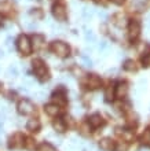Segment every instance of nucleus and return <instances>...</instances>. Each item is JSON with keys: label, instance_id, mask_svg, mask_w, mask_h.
<instances>
[{"label": "nucleus", "instance_id": "f3484780", "mask_svg": "<svg viewBox=\"0 0 150 151\" xmlns=\"http://www.w3.org/2000/svg\"><path fill=\"white\" fill-rule=\"evenodd\" d=\"M52 127H54V129H55L57 132H65L66 131V122H65V119L62 118H57L55 121H54V124H52Z\"/></svg>", "mask_w": 150, "mask_h": 151}, {"label": "nucleus", "instance_id": "f8f14e48", "mask_svg": "<svg viewBox=\"0 0 150 151\" xmlns=\"http://www.w3.org/2000/svg\"><path fill=\"white\" fill-rule=\"evenodd\" d=\"M88 124H90L91 128H99L101 125H103V118H102V115L98 114V113L92 114L90 118H88Z\"/></svg>", "mask_w": 150, "mask_h": 151}, {"label": "nucleus", "instance_id": "0eeeda50", "mask_svg": "<svg viewBox=\"0 0 150 151\" xmlns=\"http://www.w3.org/2000/svg\"><path fill=\"white\" fill-rule=\"evenodd\" d=\"M10 143H8V146H10V148H21L22 146H24V136L21 135V133H14V135L10 137V140H8Z\"/></svg>", "mask_w": 150, "mask_h": 151}, {"label": "nucleus", "instance_id": "2f4dec72", "mask_svg": "<svg viewBox=\"0 0 150 151\" xmlns=\"http://www.w3.org/2000/svg\"><path fill=\"white\" fill-rule=\"evenodd\" d=\"M44 96H46V95H44L43 92H39V93H37V99H39V100H43Z\"/></svg>", "mask_w": 150, "mask_h": 151}, {"label": "nucleus", "instance_id": "7ed1b4c3", "mask_svg": "<svg viewBox=\"0 0 150 151\" xmlns=\"http://www.w3.org/2000/svg\"><path fill=\"white\" fill-rule=\"evenodd\" d=\"M17 48H18V51L22 54V55H29L32 52V41L28 36H25V35H21L17 40Z\"/></svg>", "mask_w": 150, "mask_h": 151}, {"label": "nucleus", "instance_id": "dca6fc26", "mask_svg": "<svg viewBox=\"0 0 150 151\" xmlns=\"http://www.w3.org/2000/svg\"><path fill=\"white\" fill-rule=\"evenodd\" d=\"M113 22H114V25L117 28H122V26L127 25V18H125V15H122L121 12H119V14H116L113 17Z\"/></svg>", "mask_w": 150, "mask_h": 151}, {"label": "nucleus", "instance_id": "bb28decb", "mask_svg": "<svg viewBox=\"0 0 150 151\" xmlns=\"http://www.w3.org/2000/svg\"><path fill=\"white\" fill-rule=\"evenodd\" d=\"M24 146L26 148H29V150H32V148H35V140L33 139H26L24 142Z\"/></svg>", "mask_w": 150, "mask_h": 151}, {"label": "nucleus", "instance_id": "c756f323", "mask_svg": "<svg viewBox=\"0 0 150 151\" xmlns=\"http://www.w3.org/2000/svg\"><path fill=\"white\" fill-rule=\"evenodd\" d=\"M80 129H81V132H83L84 135H88V133H90V124H83V125H81V128H80Z\"/></svg>", "mask_w": 150, "mask_h": 151}, {"label": "nucleus", "instance_id": "4c0bfd02", "mask_svg": "<svg viewBox=\"0 0 150 151\" xmlns=\"http://www.w3.org/2000/svg\"><path fill=\"white\" fill-rule=\"evenodd\" d=\"M0 26H1V15H0Z\"/></svg>", "mask_w": 150, "mask_h": 151}, {"label": "nucleus", "instance_id": "ea45409f", "mask_svg": "<svg viewBox=\"0 0 150 151\" xmlns=\"http://www.w3.org/2000/svg\"><path fill=\"white\" fill-rule=\"evenodd\" d=\"M98 1H101V0H98Z\"/></svg>", "mask_w": 150, "mask_h": 151}, {"label": "nucleus", "instance_id": "c85d7f7f", "mask_svg": "<svg viewBox=\"0 0 150 151\" xmlns=\"http://www.w3.org/2000/svg\"><path fill=\"white\" fill-rule=\"evenodd\" d=\"M109 47H110V45H109L107 41H101V43H99V50H101V51H107Z\"/></svg>", "mask_w": 150, "mask_h": 151}, {"label": "nucleus", "instance_id": "b1692460", "mask_svg": "<svg viewBox=\"0 0 150 151\" xmlns=\"http://www.w3.org/2000/svg\"><path fill=\"white\" fill-rule=\"evenodd\" d=\"M39 151H55V148L50 143H41L39 146Z\"/></svg>", "mask_w": 150, "mask_h": 151}, {"label": "nucleus", "instance_id": "a19ab883", "mask_svg": "<svg viewBox=\"0 0 150 151\" xmlns=\"http://www.w3.org/2000/svg\"><path fill=\"white\" fill-rule=\"evenodd\" d=\"M142 151H143V150H142Z\"/></svg>", "mask_w": 150, "mask_h": 151}, {"label": "nucleus", "instance_id": "7c9ffc66", "mask_svg": "<svg viewBox=\"0 0 150 151\" xmlns=\"http://www.w3.org/2000/svg\"><path fill=\"white\" fill-rule=\"evenodd\" d=\"M98 15H99V18H101V19H106V18H107V14L105 11H99Z\"/></svg>", "mask_w": 150, "mask_h": 151}, {"label": "nucleus", "instance_id": "aec40b11", "mask_svg": "<svg viewBox=\"0 0 150 151\" xmlns=\"http://www.w3.org/2000/svg\"><path fill=\"white\" fill-rule=\"evenodd\" d=\"M95 11H94V8H91V7H83V10H81V15H83L84 19H91L92 17H94Z\"/></svg>", "mask_w": 150, "mask_h": 151}, {"label": "nucleus", "instance_id": "9b49d317", "mask_svg": "<svg viewBox=\"0 0 150 151\" xmlns=\"http://www.w3.org/2000/svg\"><path fill=\"white\" fill-rule=\"evenodd\" d=\"M101 84H102V80H101L99 76H96V74H90L88 76V80H87L88 88H91V89H96V88L101 87Z\"/></svg>", "mask_w": 150, "mask_h": 151}, {"label": "nucleus", "instance_id": "20e7f679", "mask_svg": "<svg viewBox=\"0 0 150 151\" xmlns=\"http://www.w3.org/2000/svg\"><path fill=\"white\" fill-rule=\"evenodd\" d=\"M52 15H54V18H55L57 21H59V22L66 21L67 11H66L65 4L63 3H55L54 4V6H52Z\"/></svg>", "mask_w": 150, "mask_h": 151}, {"label": "nucleus", "instance_id": "393cba45", "mask_svg": "<svg viewBox=\"0 0 150 151\" xmlns=\"http://www.w3.org/2000/svg\"><path fill=\"white\" fill-rule=\"evenodd\" d=\"M142 143L146 144V146H150V129L145 131V133L142 135Z\"/></svg>", "mask_w": 150, "mask_h": 151}, {"label": "nucleus", "instance_id": "2eb2a0df", "mask_svg": "<svg viewBox=\"0 0 150 151\" xmlns=\"http://www.w3.org/2000/svg\"><path fill=\"white\" fill-rule=\"evenodd\" d=\"M40 127H41V124H40L39 119H36V118L29 119L28 124H26V129L30 132H39Z\"/></svg>", "mask_w": 150, "mask_h": 151}, {"label": "nucleus", "instance_id": "1a4fd4ad", "mask_svg": "<svg viewBox=\"0 0 150 151\" xmlns=\"http://www.w3.org/2000/svg\"><path fill=\"white\" fill-rule=\"evenodd\" d=\"M127 93H128V84L127 83H119L117 85L114 87V95L119 98V99H122L125 98Z\"/></svg>", "mask_w": 150, "mask_h": 151}, {"label": "nucleus", "instance_id": "4be33fe9", "mask_svg": "<svg viewBox=\"0 0 150 151\" xmlns=\"http://www.w3.org/2000/svg\"><path fill=\"white\" fill-rule=\"evenodd\" d=\"M6 76H7L8 78H15L17 76H18V69L14 66V65H11V66H8L7 72H6Z\"/></svg>", "mask_w": 150, "mask_h": 151}, {"label": "nucleus", "instance_id": "ddd939ff", "mask_svg": "<svg viewBox=\"0 0 150 151\" xmlns=\"http://www.w3.org/2000/svg\"><path fill=\"white\" fill-rule=\"evenodd\" d=\"M44 111H46V114H47V115H50V117H57V115L59 114L61 109H59V106H58V104L50 103V104H46Z\"/></svg>", "mask_w": 150, "mask_h": 151}, {"label": "nucleus", "instance_id": "6e6552de", "mask_svg": "<svg viewBox=\"0 0 150 151\" xmlns=\"http://www.w3.org/2000/svg\"><path fill=\"white\" fill-rule=\"evenodd\" d=\"M54 102H55V104H58V106H65L66 104V93H65V91L63 89H57L54 93H52V98H51Z\"/></svg>", "mask_w": 150, "mask_h": 151}, {"label": "nucleus", "instance_id": "58836bf2", "mask_svg": "<svg viewBox=\"0 0 150 151\" xmlns=\"http://www.w3.org/2000/svg\"><path fill=\"white\" fill-rule=\"evenodd\" d=\"M15 1H18V0H15Z\"/></svg>", "mask_w": 150, "mask_h": 151}, {"label": "nucleus", "instance_id": "4468645a", "mask_svg": "<svg viewBox=\"0 0 150 151\" xmlns=\"http://www.w3.org/2000/svg\"><path fill=\"white\" fill-rule=\"evenodd\" d=\"M99 148L102 151H112L114 150V143H113V140L109 139V137H105L99 142Z\"/></svg>", "mask_w": 150, "mask_h": 151}, {"label": "nucleus", "instance_id": "72a5a7b5", "mask_svg": "<svg viewBox=\"0 0 150 151\" xmlns=\"http://www.w3.org/2000/svg\"><path fill=\"white\" fill-rule=\"evenodd\" d=\"M11 41H12V40H11V37H8V39L6 40V44H7L8 47H10V45H11Z\"/></svg>", "mask_w": 150, "mask_h": 151}, {"label": "nucleus", "instance_id": "5701e85b", "mask_svg": "<svg viewBox=\"0 0 150 151\" xmlns=\"http://www.w3.org/2000/svg\"><path fill=\"white\" fill-rule=\"evenodd\" d=\"M84 37H86V40H87L88 43H94L95 40H96L94 32H92V30H90V29H87V30L84 32Z\"/></svg>", "mask_w": 150, "mask_h": 151}, {"label": "nucleus", "instance_id": "412c9836", "mask_svg": "<svg viewBox=\"0 0 150 151\" xmlns=\"http://www.w3.org/2000/svg\"><path fill=\"white\" fill-rule=\"evenodd\" d=\"M113 98H114V87L113 85H109V87L105 89V99L106 100H113Z\"/></svg>", "mask_w": 150, "mask_h": 151}, {"label": "nucleus", "instance_id": "c9c22d12", "mask_svg": "<svg viewBox=\"0 0 150 151\" xmlns=\"http://www.w3.org/2000/svg\"><path fill=\"white\" fill-rule=\"evenodd\" d=\"M147 26H149V28H150V17H149V18H147Z\"/></svg>", "mask_w": 150, "mask_h": 151}, {"label": "nucleus", "instance_id": "39448f33", "mask_svg": "<svg viewBox=\"0 0 150 151\" xmlns=\"http://www.w3.org/2000/svg\"><path fill=\"white\" fill-rule=\"evenodd\" d=\"M17 109H18V113L22 114V115L33 114V111H35V106H33V103H32L30 100H28V99L20 100L18 104H17Z\"/></svg>", "mask_w": 150, "mask_h": 151}, {"label": "nucleus", "instance_id": "423d86ee", "mask_svg": "<svg viewBox=\"0 0 150 151\" xmlns=\"http://www.w3.org/2000/svg\"><path fill=\"white\" fill-rule=\"evenodd\" d=\"M139 33H141V24L138 21H131L130 25H128V36H130V39H138Z\"/></svg>", "mask_w": 150, "mask_h": 151}, {"label": "nucleus", "instance_id": "a878e982", "mask_svg": "<svg viewBox=\"0 0 150 151\" xmlns=\"http://www.w3.org/2000/svg\"><path fill=\"white\" fill-rule=\"evenodd\" d=\"M81 60H83L84 66H87V68H92V60H91L87 55H83V56H81Z\"/></svg>", "mask_w": 150, "mask_h": 151}, {"label": "nucleus", "instance_id": "473e14b6", "mask_svg": "<svg viewBox=\"0 0 150 151\" xmlns=\"http://www.w3.org/2000/svg\"><path fill=\"white\" fill-rule=\"evenodd\" d=\"M114 4H117V6H121L122 3H124V0H112Z\"/></svg>", "mask_w": 150, "mask_h": 151}, {"label": "nucleus", "instance_id": "f704fd0d", "mask_svg": "<svg viewBox=\"0 0 150 151\" xmlns=\"http://www.w3.org/2000/svg\"><path fill=\"white\" fill-rule=\"evenodd\" d=\"M1 132H3V122L0 121V133H1Z\"/></svg>", "mask_w": 150, "mask_h": 151}, {"label": "nucleus", "instance_id": "cd10ccee", "mask_svg": "<svg viewBox=\"0 0 150 151\" xmlns=\"http://www.w3.org/2000/svg\"><path fill=\"white\" fill-rule=\"evenodd\" d=\"M114 150L116 151H125L127 150V143H122V142H120L117 146H114Z\"/></svg>", "mask_w": 150, "mask_h": 151}, {"label": "nucleus", "instance_id": "a211bd4d", "mask_svg": "<svg viewBox=\"0 0 150 151\" xmlns=\"http://www.w3.org/2000/svg\"><path fill=\"white\" fill-rule=\"evenodd\" d=\"M29 15L35 21H39L44 17V12H43V10H40V8H32L30 11H29Z\"/></svg>", "mask_w": 150, "mask_h": 151}, {"label": "nucleus", "instance_id": "f257e3e1", "mask_svg": "<svg viewBox=\"0 0 150 151\" xmlns=\"http://www.w3.org/2000/svg\"><path fill=\"white\" fill-rule=\"evenodd\" d=\"M32 68H33V72H35V74L37 76V77H39L40 81H47V80L50 78L48 69L41 59H39V58H37V59H33Z\"/></svg>", "mask_w": 150, "mask_h": 151}, {"label": "nucleus", "instance_id": "6ab92c4d", "mask_svg": "<svg viewBox=\"0 0 150 151\" xmlns=\"http://www.w3.org/2000/svg\"><path fill=\"white\" fill-rule=\"evenodd\" d=\"M122 68H124V70H127V72H135V70H136V63H135V60H132V59H127L125 62H124V65H122Z\"/></svg>", "mask_w": 150, "mask_h": 151}, {"label": "nucleus", "instance_id": "9d476101", "mask_svg": "<svg viewBox=\"0 0 150 151\" xmlns=\"http://www.w3.org/2000/svg\"><path fill=\"white\" fill-rule=\"evenodd\" d=\"M32 48L35 50H41L46 44V39H44L43 35H33L32 36Z\"/></svg>", "mask_w": 150, "mask_h": 151}, {"label": "nucleus", "instance_id": "e433bc0d", "mask_svg": "<svg viewBox=\"0 0 150 151\" xmlns=\"http://www.w3.org/2000/svg\"><path fill=\"white\" fill-rule=\"evenodd\" d=\"M4 54H3V51H0V58H1V56H3Z\"/></svg>", "mask_w": 150, "mask_h": 151}, {"label": "nucleus", "instance_id": "f03ea898", "mask_svg": "<svg viewBox=\"0 0 150 151\" xmlns=\"http://www.w3.org/2000/svg\"><path fill=\"white\" fill-rule=\"evenodd\" d=\"M51 51L55 54L57 56H59V58H66L69 55V52H70V48L67 45L66 43H63V41H52L51 43Z\"/></svg>", "mask_w": 150, "mask_h": 151}]
</instances>
